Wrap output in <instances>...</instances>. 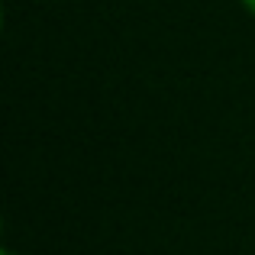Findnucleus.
<instances>
[{"label": "nucleus", "instance_id": "nucleus-1", "mask_svg": "<svg viewBox=\"0 0 255 255\" xmlns=\"http://www.w3.org/2000/svg\"><path fill=\"white\" fill-rule=\"evenodd\" d=\"M243 6H246V10H249L252 16H255V0H243Z\"/></svg>", "mask_w": 255, "mask_h": 255}, {"label": "nucleus", "instance_id": "nucleus-2", "mask_svg": "<svg viewBox=\"0 0 255 255\" xmlns=\"http://www.w3.org/2000/svg\"><path fill=\"white\" fill-rule=\"evenodd\" d=\"M0 255H16V252H10V249H3V252H0Z\"/></svg>", "mask_w": 255, "mask_h": 255}]
</instances>
